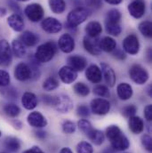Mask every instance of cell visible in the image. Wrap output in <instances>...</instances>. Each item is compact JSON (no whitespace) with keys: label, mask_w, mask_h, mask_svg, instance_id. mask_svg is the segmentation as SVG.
Listing matches in <instances>:
<instances>
[{"label":"cell","mask_w":152,"mask_h":153,"mask_svg":"<svg viewBox=\"0 0 152 153\" xmlns=\"http://www.w3.org/2000/svg\"><path fill=\"white\" fill-rule=\"evenodd\" d=\"M112 55L113 57L119 60V61H123L126 58V53L124 52V50L122 49H118V48H116L114 51L112 52Z\"/></svg>","instance_id":"c3c4849f"},{"label":"cell","mask_w":152,"mask_h":153,"mask_svg":"<svg viewBox=\"0 0 152 153\" xmlns=\"http://www.w3.org/2000/svg\"><path fill=\"white\" fill-rule=\"evenodd\" d=\"M59 85H60V83L56 77L49 76L43 82L42 87L44 91L50 92V91H53V90L57 89L59 87Z\"/></svg>","instance_id":"1f68e13d"},{"label":"cell","mask_w":152,"mask_h":153,"mask_svg":"<svg viewBox=\"0 0 152 153\" xmlns=\"http://www.w3.org/2000/svg\"><path fill=\"white\" fill-rule=\"evenodd\" d=\"M24 14L32 22H38L44 18V10L43 6L38 3H32L28 4L24 8Z\"/></svg>","instance_id":"8992f818"},{"label":"cell","mask_w":152,"mask_h":153,"mask_svg":"<svg viewBox=\"0 0 152 153\" xmlns=\"http://www.w3.org/2000/svg\"><path fill=\"white\" fill-rule=\"evenodd\" d=\"M122 18L121 12L118 9H110L108 11L106 14V21L105 22H120V20Z\"/></svg>","instance_id":"8d00e7d4"},{"label":"cell","mask_w":152,"mask_h":153,"mask_svg":"<svg viewBox=\"0 0 152 153\" xmlns=\"http://www.w3.org/2000/svg\"><path fill=\"white\" fill-rule=\"evenodd\" d=\"M76 152L77 153H93V148L91 143L88 142L83 141L77 143L76 145Z\"/></svg>","instance_id":"74e56055"},{"label":"cell","mask_w":152,"mask_h":153,"mask_svg":"<svg viewBox=\"0 0 152 153\" xmlns=\"http://www.w3.org/2000/svg\"><path fill=\"white\" fill-rule=\"evenodd\" d=\"M85 31L87 37L90 38H98L100 34L102 32V26L99 22H90L86 24L85 28Z\"/></svg>","instance_id":"d4e9b609"},{"label":"cell","mask_w":152,"mask_h":153,"mask_svg":"<svg viewBox=\"0 0 152 153\" xmlns=\"http://www.w3.org/2000/svg\"><path fill=\"white\" fill-rule=\"evenodd\" d=\"M137 112V107L133 104H128L127 106L124 107L122 110V114L126 117H131L133 116H135Z\"/></svg>","instance_id":"7bdbcfd3"},{"label":"cell","mask_w":152,"mask_h":153,"mask_svg":"<svg viewBox=\"0 0 152 153\" xmlns=\"http://www.w3.org/2000/svg\"><path fill=\"white\" fill-rule=\"evenodd\" d=\"M104 153H114V150H113V149H112V150H109V149H107Z\"/></svg>","instance_id":"6125c7cd"},{"label":"cell","mask_w":152,"mask_h":153,"mask_svg":"<svg viewBox=\"0 0 152 153\" xmlns=\"http://www.w3.org/2000/svg\"><path fill=\"white\" fill-rule=\"evenodd\" d=\"M60 153H73V152L69 147H64L60 151Z\"/></svg>","instance_id":"680465c9"},{"label":"cell","mask_w":152,"mask_h":153,"mask_svg":"<svg viewBox=\"0 0 152 153\" xmlns=\"http://www.w3.org/2000/svg\"><path fill=\"white\" fill-rule=\"evenodd\" d=\"M57 45L56 44L49 40L40 45H38L36 53H35V59L38 61L39 63H46L49 62L53 59L57 53Z\"/></svg>","instance_id":"6da1fadb"},{"label":"cell","mask_w":152,"mask_h":153,"mask_svg":"<svg viewBox=\"0 0 152 153\" xmlns=\"http://www.w3.org/2000/svg\"><path fill=\"white\" fill-rule=\"evenodd\" d=\"M7 13V10L4 7L0 6V17H4Z\"/></svg>","instance_id":"6f0895ef"},{"label":"cell","mask_w":152,"mask_h":153,"mask_svg":"<svg viewBox=\"0 0 152 153\" xmlns=\"http://www.w3.org/2000/svg\"><path fill=\"white\" fill-rule=\"evenodd\" d=\"M1 94H3V95L6 99H17V96H18L17 90L14 89L13 87L5 88L3 91H1Z\"/></svg>","instance_id":"f6af8a7d"},{"label":"cell","mask_w":152,"mask_h":153,"mask_svg":"<svg viewBox=\"0 0 152 153\" xmlns=\"http://www.w3.org/2000/svg\"><path fill=\"white\" fill-rule=\"evenodd\" d=\"M93 93L101 98H109L110 96V92L109 87L104 85H97L93 87Z\"/></svg>","instance_id":"d590c367"},{"label":"cell","mask_w":152,"mask_h":153,"mask_svg":"<svg viewBox=\"0 0 152 153\" xmlns=\"http://www.w3.org/2000/svg\"><path fill=\"white\" fill-rule=\"evenodd\" d=\"M86 135L89 138V140L92 141V143H94L95 145H102L105 140L104 134L102 131L94 128H93L88 134H86Z\"/></svg>","instance_id":"f1b7e54d"},{"label":"cell","mask_w":152,"mask_h":153,"mask_svg":"<svg viewBox=\"0 0 152 153\" xmlns=\"http://www.w3.org/2000/svg\"><path fill=\"white\" fill-rule=\"evenodd\" d=\"M11 48H12V52H13V55H14L16 58H23L26 56L27 54V49L26 46L18 39H14L12 42L11 45Z\"/></svg>","instance_id":"484cf974"},{"label":"cell","mask_w":152,"mask_h":153,"mask_svg":"<svg viewBox=\"0 0 152 153\" xmlns=\"http://www.w3.org/2000/svg\"><path fill=\"white\" fill-rule=\"evenodd\" d=\"M4 112L10 117H17L21 113V109L14 103H8L4 106Z\"/></svg>","instance_id":"e575fe53"},{"label":"cell","mask_w":152,"mask_h":153,"mask_svg":"<svg viewBox=\"0 0 152 153\" xmlns=\"http://www.w3.org/2000/svg\"><path fill=\"white\" fill-rule=\"evenodd\" d=\"M91 111L93 114L104 116L108 114L111 109V104L109 100L105 98H96L92 100L90 103Z\"/></svg>","instance_id":"52a82bcc"},{"label":"cell","mask_w":152,"mask_h":153,"mask_svg":"<svg viewBox=\"0 0 152 153\" xmlns=\"http://www.w3.org/2000/svg\"><path fill=\"white\" fill-rule=\"evenodd\" d=\"M11 82L10 74L4 70H0V87H6Z\"/></svg>","instance_id":"b9f144b4"},{"label":"cell","mask_w":152,"mask_h":153,"mask_svg":"<svg viewBox=\"0 0 152 153\" xmlns=\"http://www.w3.org/2000/svg\"><path fill=\"white\" fill-rule=\"evenodd\" d=\"M19 40L25 46L32 47V46H35L39 42V37L36 33H34L30 30H26L21 34V36L19 37Z\"/></svg>","instance_id":"603a6c76"},{"label":"cell","mask_w":152,"mask_h":153,"mask_svg":"<svg viewBox=\"0 0 152 153\" xmlns=\"http://www.w3.org/2000/svg\"><path fill=\"white\" fill-rule=\"evenodd\" d=\"M48 4L51 11L56 14H62L66 10V2L64 0H48Z\"/></svg>","instance_id":"f546056e"},{"label":"cell","mask_w":152,"mask_h":153,"mask_svg":"<svg viewBox=\"0 0 152 153\" xmlns=\"http://www.w3.org/2000/svg\"><path fill=\"white\" fill-rule=\"evenodd\" d=\"M13 52L11 45L6 39L0 40V66L8 67L13 62Z\"/></svg>","instance_id":"ba28073f"},{"label":"cell","mask_w":152,"mask_h":153,"mask_svg":"<svg viewBox=\"0 0 152 153\" xmlns=\"http://www.w3.org/2000/svg\"><path fill=\"white\" fill-rule=\"evenodd\" d=\"M89 14L90 13L87 8L76 7L69 13L67 16V22L65 24L70 27L76 28L78 25L82 24L87 20V18L89 17Z\"/></svg>","instance_id":"7a4b0ae2"},{"label":"cell","mask_w":152,"mask_h":153,"mask_svg":"<svg viewBox=\"0 0 152 153\" xmlns=\"http://www.w3.org/2000/svg\"><path fill=\"white\" fill-rule=\"evenodd\" d=\"M0 136H1V131H0Z\"/></svg>","instance_id":"e7e4bbea"},{"label":"cell","mask_w":152,"mask_h":153,"mask_svg":"<svg viewBox=\"0 0 152 153\" xmlns=\"http://www.w3.org/2000/svg\"><path fill=\"white\" fill-rule=\"evenodd\" d=\"M35 135L38 139H40V140H44L46 138V133L44 131H42V130H38L35 133Z\"/></svg>","instance_id":"db71d44e"},{"label":"cell","mask_w":152,"mask_h":153,"mask_svg":"<svg viewBox=\"0 0 152 153\" xmlns=\"http://www.w3.org/2000/svg\"><path fill=\"white\" fill-rule=\"evenodd\" d=\"M29 125L35 128H43L47 126V120L45 117L39 111H32L27 117Z\"/></svg>","instance_id":"2e32d148"},{"label":"cell","mask_w":152,"mask_h":153,"mask_svg":"<svg viewBox=\"0 0 152 153\" xmlns=\"http://www.w3.org/2000/svg\"><path fill=\"white\" fill-rule=\"evenodd\" d=\"M121 132H122L121 129H120L117 126H116V125H111V126H110L107 127L106 133H105V134H106V137H107L110 141H111L112 139H114L117 134H119Z\"/></svg>","instance_id":"f35d334b"},{"label":"cell","mask_w":152,"mask_h":153,"mask_svg":"<svg viewBox=\"0 0 152 153\" xmlns=\"http://www.w3.org/2000/svg\"><path fill=\"white\" fill-rule=\"evenodd\" d=\"M85 4L88 7L99 9L102 6V0H85Z\"/></svg>","instance_id":"7dc6e473"},{"label":"cell","mask_w":152,"mask_h":153,"mask_svg":"<svg viewBox=\"0 0 152 153\" xmlns=\"http://www.w3.org/2000/svg\"><path fill=\"white\" fill-rule=\"evenodd\" d=\"M16 1H19V2H27V1H30V0H16Z\"/></svg>","instance_id":"be15d7a7"},{"label":"cell","mask_w":152,"mask_h":153,"mask_svg":"<svg viewBox=\"0 0 152 153\" xmlns=\"http://www.w3.org/2000/svg\"><path fill=\"white\" fill-rule=\"evenodd\" d=\"M62 131L67 134H71L73 133H75L76 129V124L70 120H65L63 121L62 125Z\"/></svg>","instance_id":"60d3db41"},{"label":"cell","mask_w":152,"mask_h":153,"mask_svg":"<svg viewBox=\"0 0 152 153\" xmlns=\"http://www.w3.org/2000/svg\"><path fill=\"white\" fill-rule=\"evenodd\" d=\"M83 45L85 50L93 56H98L102 53V50L100 48V38L85 36L83 38Z\"/></svg>","instance_id":"7c38bea8"},{"label":"cell","mask_w":152,"mask_h":153,"mask_svg":"<svg viewBox=\"0 0 152 153\" xmlns=\"http://www.w3.org/2000/svg\"><path fill=\"white\" fill-rule=\"evenodd\" d=\"M75 46H76L75 40L73 37L69 33H65L62 35L58 40V47L64 53H72L75 49Z\"/></svg>","instance_id":"4fadbf2b"},{"label":"cell","mask_w":152,"mask_h":153,"mask_svg":"<svg viewBox=\"0 0 152 153\" xmlns=\"http://www.w3.org/2000/svg\"><path fill=\"white\" fill-rule=\"evenodd\" d=\"M127 10L132 17L141 19L146 13V3L143 0H133L128 4Z\"/></svg>","instance_id":"8fae6325"},{"label":"cell","mask_w":152,"mask_h":153,"mask_svg":"<svg viewBox=\"0 0 152 153\" xmlns=\"http://www.w3.org/2000/svg\"><path fill=\"white\" fill-rule=\"evenodd\" d=\"M52 106L60 113H68L73 109V102L69 95L60 94L53 96Z\"/></svg>","instance_id":"3957f363"},{"label":"cell","mask_w":152,"mask_h":153,"mask_svg":"<svg viewBox=\"0 0 152 153\" xmlns=\"http://www.w3.org/2000/svg\"><path fill=\"white\" fill-rule=\"evenodd\" d=\"M58 74H59V77L62 80V82H63L64 84H67V85L72 84L77 78V72L68 65L62 67L60 69Z\"/></svg>","instance_id":"9a60e30c"},{"label":"cell","mask_w":152,"mask_h":153,"mask_svg":"<svg viewBox=\"0 0 152 153\" xmlns=\"http://www.w3.org/2000/svg\"><path fill=\"white\" fill-rule=\"evenodd\" d=\"M41 28L46 33L57 34L62 30V24L54 17H47L41 22Z\"/></svg>","instance_id":"30bf717a"},{"label":"cell","mask_w":152,"mask_h":153,"mask_svg":"<svg viewBox=\"0 0 152 153\" xmlns=\"http://www.w3.org/2000/svg\"><path fill=\"white\" fill-rule=\"evenodd\" d=\"M144 117L147 121L149 122H151L152 121V105L151 104H149L145 107L144 109Z\"/></svg>","instance_id":"f907efd6"},{"label":"cell","mask_w":152,"mask_h":153,"mask_svg":"<svg viewBox=\"0 0 152 153\" xmlns=\"http://www.w3.org/2000/svg\"><path fill=\"white\" fill-rule=\"evenodd\" d=\"M100 48L106 53H112L116 48V41L110 36L100 38Z\"/></svg>","instance_id":"4316f807"},{"label":"cell","mask_w":152,"mask_h":153,"mask_svg":"<svg viewBox=\"0 0 152 153\" xmlns=\"http://www.w3.org/2000/svg\"><path fill=\"white\" fill-rule=\"evenodd\" d=\"M107 4H111V5H117V4H120L123 0H104Z\"/></svg>","instance_id":"9f6ffc18"},{"label":"cell","mask_w":152,"mask_h":153,"mask_svg":"<svg viewBox=\"0 0 152 153\" xmlns=\"http://www.w3.org/2000/svg\"><path fill=\"white\" fill-rule=\"evenodd\" d=\"M7 24L15 32H22L25 28L24 20L21 14L13 13L7 18Z\"/></svg>","instance_id":"ffe728a7"},{"label":"cell","mask_w":152,"mask_h":153,"mask_svg":"<svg viewBox=\"0 0 152 153\" xmlns=\"http://www.w3.org/2000/svg\"><path fill=\"white\" fill-rule=\"evenodd\" d=\"M76 114L81 117H90V110L86 105H79L76 108Z\"/></svg>","instance_id":"bcb514c9"},{"label":"cell","mask_w":152,"mask_h":153,"mask_svg":"<svg viewBox=\"0 0 152 153\" xmlns=\"http://www.w3.org/2000/svg\"><path fill=\"white\" fill-rule=\"evenodd\" d=\"M128 126L132 133L135 134H142L144 130V121L137 116H133L129 117Z\"/></svg>","instance_id":"cb8c5ba5"},{"label":"cell","mask_w":152,"mask_h":153,"mask_svg":"<svg viewBox=\"0 0 152 153\" xmlns=\"http://www.w3.org/2000/svg\"><path fill=\"white\" fill-rule=\"evenodd\" d=\"M4 146L7 151L11 152H17L21 149L22 143H21V141L18 138L9 136V137H6L4 139Z\"/></svg>","instance_id":"83f0119b"},{"label":"cell","mask_w":152,"mask_h":153,"mask_svg":"<svg viewBox=\"0 0 152 153\" xmlns=\"http://www.w3.org/2000/svg\"><path fill=\"white\" fill-rule=\"evenodd\" d=\"M116 94L117 97L122 101H127L131 99L133 94L132 85L128 83H120L116 86Z\"/></svg>","instance_id":"44dd1931"},{"label":"cell","mask_w":152,"mask_h":153,"mask_svg":"<svg viewBox=\"0 0 152 153\" xmlns=\"http://www.w3.org/2000/svg\"><path fill=\"white\" fill-rule=\"evenodd\" d=\"M139 31L145 38H151L152 37V23L150 21H143L138 26Z\"/></svg>","instance_id":"836d02e7"},{"label":"cell","mask_w":152,"mask_h":153,"mask_svg":"<svg viewBox=\"0 0 152 153\" xmlns=\"http://www.w3.org/2000/svg\"><path fill=\"white\" fill-rule=\"evenodd\" d=\"M1 153H5V152H1Z\"/></svg>","instance_id":"03108f58"},{"label":"cell","mask_w":152,"mask_h":153,"mask_svg":"<svg viewBox=\"0 0 152 153\" xmlns=\"http://www.w3.org/2000/svg\"><path fill=\"white\" fill-rule=\"evenodd\" d=\"M100 69L102 71V77L104 78L106 84L109 86L113 87L115 85V84H116V76L114 70L109 64H107L105 62H102L101 63Z\"/></svg>","instance_id":"d6986e66"},{"label":"cell","mask_w":152,"mask_h":153,"mask_svg":"<svg viewBox=\"0 0 152 153\" xmlns=\"http://www.w3.org/2000/svg\"><path fill=\"white\" fill-rule=\"evenodd\" d=\"M53 100V96H50V95H44L43 96V102L46 105L52 106Z\"/></svg>","instance_id":"f5cc1de1"},{"label":"cell","mask_w":152,"mask_h":153,"mask_svg":"<svg viewBox=\"0 0 152 153\" xmlns=\"http://www.w3.org/2000/svg\"><path fill=\"white\" fill-rule=\"evenodd\" d=\"M142 144L143 146V148L148 151L149 152H152V139L151 136L149 135V134H143L142 136Z\"/></svg>","instance_id":"ee69618b"},{"label":"cell","mask_w":152,"mask_h":153,"mask_svg":"<svg viewBox=\"0 0 152 153\" xmlns=\"http://www.w3.org/2000/svg\"><path fill=\"white\" fill-rule=\"evenodd\" d=\"M85 77L92 84H99L102 80V71L99 66L92 64L85 69Z\"/></svg>","instance_id":"ac0fdd59"},{"label":"cell","mask_w":152,"mask_h":153,"mask_svg":"<svg viewBox=\"0 0 152 153\" xmlns=\"http://www.w3.org/2000/svg\"><path fill=\"white\" fill-rule=\"evenodd\" d=\"M68 66L75 70L76 72L78 71H83L86 69L87 67V60L82 55L75 54L69 56L67 59Z\"/></svg>","instance_id":"5bb4252c"},{"label":"cell","mask_w":152,"mask_h":153,"mask_svg":"<svg viewBox=\"0 0 152 153\" xmlns=\"http://www.w3.org/2000/svg\"><path fill=\"white\" fill-rule=\"evenodd\" d=\"M12 124H13V127L16 128V129H22V122H21L20 120H18V119H14V120L12 122Z\"/></svg>","instance_id":"11a10c76"},{"label":"cell","mask_w":152,"mask_h":153,"mask_svg":"<svg viewBox=\"0 0 152 153\" xmlns=\"http://www.w3.org/2000/svg\"><path fill=\"white\" fill-rule=\"evenodd\" d=\"M38 97L32 92H25L22 97V104L28 111L34 110L38 106Z\"/></svg>","instance_id":"7402d4cb"},{"label":"cell","mask_w":152,"mask_h":153,"mask_svg":"<svg viewBox=\"0 0 152 153\" xmlns=\"http://www.w3.org/2000/svg\"><path fill=\"white\" fill-rule=\"evenodd\" d=\"M123 50L125 53L130 55H136L140 52L141 44L138 37L135 34H129L124 38L122 42Z\"/></svg>","instance_id":"5b68a950"},{"label":"cell","mask_w":152,"mask_h":153,"mask_svg":"<svg viewBox=\"0 0 152 153\" xmlns=\"http://www.w3.org/2000/svg\"><path fill=\"white\" fill-rule=\"evenodd\" d=\"M8 4H9L10 9H11L14 13H18V14H21V15H22L21 7H20V5H19L14 0H9V1H8Z\"/></svg>","instance_id":"681fc988"},{"label":"cell","mask_w":152,"mask_h":153,"mask_svg":"<svg viewBox=\"0 0 152 153\" xmlns=\"http://www.w3.org/2000/svg\"><path fill=\"white\" fill-rule=\"evenodd\" d=\"M73 90L75 94L80 97H86L90 94V88L87 85H85L83 82H77L74 85Z\"/></svg>","instance_id":"d6a6232c"},{"label":"cell","mask_w":152,"mask_h":153,"mask_svg":"<svg viewBox=\"0 0 152 153\" xmlns=\"http://www.w3.org/2000/svg\"><path fill=\"white\" fill-rule=\"evenodd\" d=\"M148 94H149V95H150V96H151V85H150V86H149V88H148Z\"/></svg>","instance_id":"94428289"},{"label":"cell","mask_w":152,"mask_h":153,"mask_svg":"<svg viewBox=\"0 0 152 153\" xmlns=\"http://www.w3.org/2000/svg\"><path fill=\"white\" fill-rule=\"evenodd\" d=\"M22 153H44L38 146H33L29 150H26L25 152Z\"/></svg>","instance_id":"816d5d0a"},{"label":"cell","mask_w":152,"mask_h":153,"mask_svg":"<svg viewBox=\"0 0 152 153\" xmlns=\"http://www.w3.org/2000/svg\"><path fill=\"white\" fill-rule=\"evenodd\" d=\"M77 126H78V128H79V130L81 131V132H83L84 134H88L93 127V126H92V124L87 120V119H85V118H83V119H80L78 122H77Z\"/></svg>","instance_id":"ab89813d"},{"label":"cell","mask_w":152,"mask_h":153,"mask_svg":"<svg viewBox=\"0 0 152 153\" xmlns=\"http://www.w3.org/2000/svg\"><path fill=\"white\" fill-rule=\"evenodd\" d=\"M129 76L137 85H144L149 80V72L145 68L139 64H133L129 69Z\"/></svg>","instance_id":"277c9868"},{"label":"cell","mask_w":152,"mask_h":153,"mask_svg":"<svg viewBox=\"0 0 152 153\" xmlns=\"http://www.w3.org/2000/svg\"><path fill=\"white\" fill-rule=\"evenodd\" d=\"M148 58H149V62H151V48L148 50Z\"/></svg>","instance_id":"91938a15"},{"label":"cell","mask_w":152,"mask_h":153,"mask_svg":"<svg viewBox=\"0 0 152 153\" xmlns=\"http://www.w3.org/2000/svg\"><path fill=\"white\" fill-rule=\"evenodd\" d=\"M105 28L107 33L113 37H118L122 32L120 22H105Z\"/></svg>","instance_id":"4dcf8cb0"},{"label":"cell","mask_w":152,"mask_h":153,"mask_svg":"<svg viewBox=\"0 0 152 153\" xmlns=\"http://www.w3.org/2000/svg\"><path fill=\"white\" fill-rule=\"evenodd\" d=\"M110 142L112 149L116 152H124V151H126L130 147V142L128 138L124 134L123 132H121L114 139H112Z\"/></svg>","instance_id":"e0dca14e"},{"label":"cell","mask_w":152,"mask_h":153,"mask_svg":"<svg viewBox=\"0 0 152 153\" xmlns=\"http://www.w3.org/2000/svg\"><path fill=\"white\" fill-rule=\"evenodd\" d=\"M13 76L18 81L25 82L32 78L33 71L30 64H27L25 62H20L14 68Z\"/></svg>","instance_id":"9c48e42d"}]
</instances>
